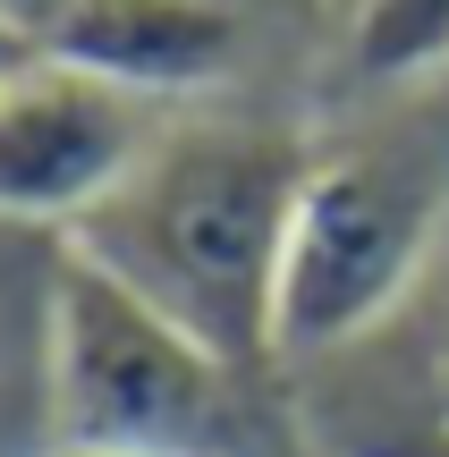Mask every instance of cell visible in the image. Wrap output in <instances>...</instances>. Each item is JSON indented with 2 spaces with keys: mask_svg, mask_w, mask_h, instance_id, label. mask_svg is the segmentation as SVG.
Returning a JSON list of instances; mask_svg holds the SVG:
<instances>
[{
  "mask_svg": "<svg viewBox=\"0 0 449 457\" xmlns=\"http://www.w3.org/2000/svg\"><path fill=\"white\" fill-rule=\"evenodd\" d=\"M305 170L314 162L263 128H162L128 187L60 245H77L162 322L254 373L280 322V254Z\"/></svg>",
  "mask_w": 449,
  "mask_h": 457,
  "instance_id": "obj_1",
  "label": "cell"
},
{
  "mask_svg": "<svg viewBox=\"0 0 449 457\" xmlns=\"http://www.w3.org/2000/svg\"><path fill=\"white\" fill-rule=\"evenodd\" d=\"M43 415L51 449L111 457H263L246 364L212 356L111 271L60 245L43 296Z\"/></svg>",
  "mask_w": 449,
  "mask_h": 457,
  "instance_id": "obj_2",
  "label": "cell"
},
{
  "mask_svg": "<svg viewBox=\"0 0 449 457\" xmlns=\"http://www.w3.org/2000/svg\"><path fill=\"white\" fill-rule=\"evenodd\" d=\"M433 220H441V187L416 162H382V153L314 162L280 254L271 356H314V347H348L356 330H373L416 288Z\"/></svg>",
  "mask_w": 449,
  "mask_h": 457,
  "instance_id": "obj_3",
  "label": "cell"
},
{
  "mask_svg": "<svg viewBox=\"0 0 449 457\" xmlns=\"http://www.w3.org/2000/svg\"><path fill=\"white\" fill-rule=\"evenodd\" d=\"M162 145V111L119 85L34 51L0 85V220L77 228L128 187V170Z\"/></svg>",
  "mask_w": 449,
  "mask_h": 457,
  "instance_id": "obj_4",
  "label": "cell"
},
{
  "mask_svg": "<svg viewBox=\"0 0 449 457\" xmlns=\"http://www.w3.org/2000/svg\"><path fill=\"white\" fill-rule=\"evenodd\" d=\"M43 51H60L68 68H85V77L162 111V102L229 77L237 17L220 0H77Z\"/></svg>",
  "mask_w": 449,
  "mask_h": 457,
  "instance_id": "obj_5",
  "label": "cell"
},
{
  "mask_svg": "<svg viewBox=\"0 0 449 457\" xmlns=\"http://www.w3.org/2000/svg\"><path fill=\"white\" fill-rule=\"evenodd\" d=\"M348 68L365 85H416L449 68V0H356Z\"/></svg>",
  "mask_w": 449,
  "mask_h": 457,
  "instance_id": "obj_6",
  "label": "cell"
},
{
  "mask_svg": "<svg viewBox=\"0 0 449 457\" xmlns=\"http://www.w3.org/2000/svg\"><path fill=\"white\" fill-rule=\"evenodd\" d=\"M68 9H77V0H0V17H9L17 34H34V43H51Z\"/></svg>",
  "mask_w": 449,
  "mask_h": 457,
  "instance_id": "obj_7",
  "label": "cell"
},
{
  "mask_svg": "<svg viewBox=\"0 0 449 457\" xmlns=\"http://www.w3.org/2000/svg\"><path fill=\"white\" fill-rule=\"evenodd\" d=\"M34 51H43V43H34V34H17V26H9V17H0V85H9V77H17V68H26V60H34Z\"/></svg>",
  "mask_w": 449,
  "mask_h": 457,
  "instance_id": "obj_8",
  "label": "cell"
},
{
  "mask_svg": "<svg viewBox=\"0 0 449 457\" xmlns=\"http://www.w3.org/2000/svg\"><path fill=\"white\" fill-rule=\"evenodd\" d=\"M43 457H111V449H43Z\"/></svg>",
  "mask_w": 449,
  "mask_h": 457,
  "instance_id": "obj_9",
  "label": "cell"
}]
</instances>
